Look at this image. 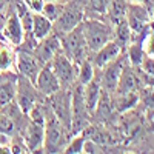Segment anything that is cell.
Segmentation results:
<instances>
[{"label":"cell","instance_id":"obj_10","mask_svg":"<svg viewBox=\"0 0 154 154\" xmlns=\"http://www.w3.org/2000/svg\"><path fill=\"white\" fill-rule=\"evenodd\" d=\"M123 68H125V57L122 54L102 68L100 85H102V88H103L105 91H108V93H114L116 91Z\"/></svg>","mask_w":154,"mask_h":154},{"label":"cell","instance_id":"obj_15","mask_svg":"<svg viewBox=\"0 0 154 154\" xmlns=\"http://www.w3.org/2000/svg\"><path fill=\"white\" fill-rule=\"evenodd\" d=\"M43 140H45V123L29 122L25 130L23 142L29 152H42L43 151Z\"/></svg>","mask_w":154,"mask_h":154},{"label":"cell","instance_id":"obj_23","mask_svg":"<svg viewBox=\"0 0 154 154\" xmlns=\"http://www.w3.org/2000/svg\"><path fill=\"white\" fill-rule=\"evenodd\" d=\"M16 100V82L3 80L0 82V108L9 105Z\"/></svg>","mask_w":154,"mask_h":154},{"label":"cell","instance_id":"obj_36","mask_svg":"<svg viewBox=\"0 0 154 154\" xmlns=\"http://www.w3.org/2000/svg\"><path fill=\"white\" fill-rule=\"evenodd\" d=\"M136 2H139V3H146L148 0H136Z\"/></svg>","mask_w":154,"mask_h":154},{"label":"cell","instance_id":"obj_24","mask_svg":"<svg viewBox=\"0 0 154 154\" xmlns=\"http://www.w3.org/2000/svg\"><path fill=\"white\" fill-rule=\"evenodd\" d=\"M93 79H94V65H93V62L85 59L83 62H80L77 65V82L82 85H86Z\"/></svg>","mask_w":154,"mask_h":154},{"label":"cell","instance_id":"obj_2","mask_svg":"<svg viewBox=\"0 0 154 154\" xmlns=\"http://www.w3.org/2000/svg\"><path fill=\"white\" fill-rule=\"evenodd\" d=\"M60 35V45H62V51L65 53L74 63L79 65L80 62H83L85 59H88V46L83 37V31H82V25L75 26L74 29L59 34Z\"/></svg>","mask_w":154,"mask_h":154},{"label":"cell","instance_id":"obj_21","mask_svg":"<svg viewBox=\"0 0 154 154\" xmlns=\"http://www.w3.org/2000/svg\"><path fill=\"white\" fill-rule=\"evenodd\" d=\"M140 100L139 93H116L114 97V106L119 112L130 111L137 105V102Z\"/></svg>","mask_w":154,"mask_h":154},{"label":"cell","instance_id":"obj_31","mask_svg":"<svg viewBox=\"0 0 154 154\" xmlns=\"http://www.w3.org/2000/svg\"><path fill=\"white\" fill-rule=\"evenodd\" d=\"M142 69H143V72L146 74V75H151V77H154V59L152 57H143V60H142Z\"/></svg>","mask_w":154,"mask_h":154},{"label":"cell","instance_id":"obj_9","mask_svg":"<svg viewBox=\"0 0 154 154\" xmlns=\"http://www.w3.org/2000/svg\"><path fill=\"white\" fill-rule=\"evenodd\" d=\"M42 66L43 63L29 51H25V49L16 51V69L22 77H26L28 80L34 83Z\"/></svg>","mask_w":154,"mask_h":154},{"label":"cell","instance_id":"obj_20","mask_svg":"<svg viewBox=\"0 0 154 154\" xmlns=\"http://www.w3.org/2000/svg\"><path fill=\"white\" fill-rule=\"evenodd\" d=\"M139 86H140V80L137 74L130 66L125 65L114 93H139Z\"/></svg>","mask_w":154,"mask_h":154},{"label":"cell","instance_id":"obj_34","mask_svg":"<svg viewBox=\"0 0 154 154\" xmlns=\"http://www.w3.org/2000/svg\"><path fill=\"white\" fill-rule=\"evenodd\" d=\"M149 19L154 20V6H152V9H151V12H149Z\"/></svg>","mask_w":154,"mask_h":154},{"label":"cell","instance_id":"obj_27","mask_svg":"<svg viewBox=\"0 0 154 154\" xmlns=\"http://www.w3.org/2000/svg\"><path fill=\"white\" fill-rule=\"evenodd\" d=\"M62 9H63V5L56 3L54 0H51L49 3H46V2H45V6H43L42 14H43V16H46V17H48L51 22H54V20H56V19L60 16Z\"/></svg>","mask_w":154,"mask_h":154},{"label":"cell","instance_id":"obj_13","mask_svg":"<svg viewBox=\"0 0 154 154\" xmlns=\"http://www.w3.org/2000/svg\"><path fill=\"white\" fill-rule=\"evenodd\" d=\"M34 85L37 88V91L42 96H46V97H49L51 94H54L56 91H59V89L62 88L57 75L54 74L53 68L49 66V63H46V65H43L40 68Z\"/></svg>","mask_w":154,"mask_h":154},{"label":"cell","instance_id":"obj_30","mask_svg":"<svg viewBox=\"0 0 154 154\" xmlns=\"http://www.w3.org/2000/svg\"><path fill=\"white\" fill-rule=\"evenodd\" d=\"M142 102L146 109H154V88L148 86L145 88V93L142 94Z\"/></svg>","mask_w":154,"mask_h":154},{"label":"cell","instance_id":"obj_6","mask_svg":"<svg viewBox=\"0 0 154 154\" xmlns=\"http://www.w3.org/2000/svg\"><path fill=\"white\" fill-rule=\"evenodd\" d=\"M49 106L59 122L71 133V88H60L49 96Z\"/></svg>","mask_w":154,"mask_h":154},{"label":"cell","instance_id":"obj_11","mask_svg":"<svg viewBox=\"0 0 154 154\" xmlns=\"http://www.w3.org/2000/svg\"><path fill=\"white\" fill-rule=\"evenodd\" d=\"M126 23L130 26L133 37L134 35H143L148 29L149 14L145 6L142 5H128L126 8Z\"/></svg>","mask_w":154,"mask_h":154},{"label":"cell","instance_id":"obj_7","mask_svg":"<svg viewBox=\"0 0 154 154\" xmlns=\"http://www.w3.org/2000/svg\"><path fill=\"white\" fill-rule=\"evenodd\" d=\"M82 22H83L82 6L77 3H69L66 6H63L60 16L53 22V28H56L59 34H63V32L74 29L75 26H79Z\"/></svg>","mask_w":154,"mask_h":154},{"label":"cell","instance_id":"obj_1","mask_svg":"<svg viewBox=\"0 0 154 154\" xmlns=\"http://www.w3.org/2000/svg\"><path fill=\"white\" fill-rule=\"evenodd\" d=\"M69 139H71V133L59 122V119L54 116L53 109L49 106V111L45 119L43 151L45 152H63Z\"/></svg>","mask_w":154,"mask_h":154},{"label":"cell","instance_id":"obj_3","mask_svg":"<svg viewBox=\"0 0 154 154\" xmlns=\"http://www.w3.org/2000/svg\"><path fill=\"white\" fill-rule=\"evenodd\" d=\"M80 25H82V31H83L88 51H91V53L97 51L99 48H102L106 42H109L112 38L111 28L100 20L88 19V20H83Z\"/></svg>","mask_w":154,"mask_h":154},{"label":"cell","instance_id":"obj_17","mask_svg":"<svg viewBox=\"0 0 154 154\" xmlns=\"http://www.w3.org/2000/svg\"><path fill=\"white\" fill-rule=\"evenodd\" d=\"M102 91H103V88L100 85V79H96V77L93 80H89L86 85H83V97H85V103L89 114H93L96 111Z\"/></svg>","mask_w":154,"mask_h":154},{"label":"cell","instance_id":"obj_29","mask_svg":"<svg viewBox=\"0 0 154 154\" xmlns=\"http://www.w3.org/2000/svg\"><path fill=\"white\" fill-rule=\"evenodd\" d=\"M143 54L146 57H152L154 59V31H149L145 37H143Z\"/></svg>","mask_w":154,"mask_h":154},{"label":"cell","instance_id":"obj_33","mask_svg":"<svg viewBox=\"0 0 154 154\" xmlns=\"http://www.w3.org/2000/svg\"><path fill=\"white\" fill-rule=\"evenodd\" d=\"M91 6L97 11H103L106 8V0H91Z\"/></svg>","mask_w":154,"mask_h":154},{"label":"cell","instance_id":"obj_28","mask_svg":"<svg viewBox=\"0 0 154 154\" xmlns=\"http://www.w3.org/2000/svg\"><path fill=\"white\" fill-rule=\"evenodd\" d=\"M16 130V122L12 120L11 116L8 114H0V133L2 134H6V136H12Z\"/></svg>","mask_w":154,"mask_h":154},{"label":"cell","instance_id":"obj_32","mask_svg":"<svg viewBox=\"0 0 154 154\" xmlns=\"http://www.w3.org/2000/svg\"><path fill=\"white\" fill-rule=\"evenodd\" d=\"M26 6L31 12H42L45 6V0H26Z\"/></svg>","mask_w":154,"mask_h":154},{"label":"cell","instance_id":"obj_37","mask_svg":"<svg viewBox=\"0 0 154 154\" xmlns=\"http://www.w3.org/2000/svg\"><path fill=\"white\" fill-rule=\"evenodd\" d=\"M54 2H59V0H54Z\"/></svg>","mask_w":154,"mask_h":154},{"label":"cell","instance_id":"obj_14","mask_svg":"<svg viewBox=\"0 0 154 154\" xmlns=\"http://www.w3.org/2000/svg\"><path fill=\"white\" fill-rule=\"evenodd\" d=\"M2 34L5 37V40L14 46L22 45L25 42V28H23V23L17 12H12L8 17V20L3 25Z\"/></svg>","mask_w":154,"mask_h":154},{"label":"cell","instance_id":"obj_18","mask_svg":"<svg viewBox=\"0 0 154 154\" xmlns=\"http://www.w3.org/2000/svg\"><path fill=\"white\" fill-rule=\"evenodd\" d=\"M14 71H17L14 45L0 40V74H9Z\"/></svg>","mask_w":154,"mask_h":154},{"label":"cell","instance_id":"obj_26","mask_svg":"<svg viewBox=\"0 0 154 154\" xmlns=\"http://www.w3.org/2000/svg\"><path fill=\"white\" fill-rule=\"evenodd\" d=\"M72 139L68 140V143L65 146V149H63V152H71V154H79V152H83V143H85V134L83 131L77 133L74 136H71Z\"/></svg>","mask_w":154,"mask_h":154},{"label":"cell","instance_id":"obj_12","mask_svg":"<svg viewBox=\"0 0 154 154\" xmlns=\"http://www.w3.org/2000/svg\"><path fill=\"white\" fill-rule=\"evenodd\" d=\"M62 49V45H60V35L57 34H48L46 37H43L42 40H38L32 49L34 56L40 60L43 65H46V63L51 62V59H53L56 56V53H59V51Z\"/></svg>","mask_w":154,"mask_h":154},{"label":"cell","instance_id":"obj_5","mask_svg":"<svg viewBox=\"0 0 154 154\" xmlns=\"http://www.w3.org/2000/svg\"><path fill=\"white\" fill-rule=\"evenodd\" d=\"M49 66L53 68L54 74L60 82L62 88H72L77 80V63H74L63 51L60 49L51 59Z\"/></svg>","mask_w":154,"mask_h":154},{"label":"cell","instance_id":"obj_19","mask_svg":"<svg viewBox=\"0 0 154 154\" xmlns=\"http://www.w3.org/2000/svg\"><path fill=\"white\" fill-rule=\"evenodd\" d=\"M53 22H51L46 16H43L42 12H32V23H31V35L35 40H42L43 37L53 32Z\"/></svg>","mask_w":154,"mask_h":154},{"label":"cell","instance_id":"obj_16","mask_svg":"<svg viewBox=\"0 0 154 154\" xmlns=\"http://www.w3.org/2000/svg\"><path fill=\"white\" fill-rule=\"evenodd\" d=\"M120 54H122V48L111 38V40L106 42L102 48H99L97 51H94L93 65H94L96 68L102 69L105 65H108L109 62H112L116 57H119Z\"/></svg>","mask_w":154,"mask_h":154},{"label":"cell","instance_id":"obj_25","mask_svg":"<svg viewBox=\"0 0 154 154\" xmlns=\"http://www.w3.org/2000/svg\"><path fill=\"white\" fill-rule=\"evenodd\" d=\"M126 2L125 0H111L109 3V16L114 23H117L126 17Z\"/></svg>","mask_w":154,"mask_h":154},{"label":"cell","instance_id":"obj_8","mask_svg":"<svg viewBox=\"0 0 154 154\" xmlns=\"http://www.w3.org/2000/svg\"><path fill=\"white\" fill-rule=\"evenodd\" d=\"M37 94L38 91L35 85L26 77H20L16 82V103L23 111V114H28L29 109L37 103Z\"/></svg>","mask_w":154,"mask_h":154},{"label":"cell","instance_id":"obj_22","mask_svg":"<svg viewBox=\"0 0 154 154\" xmlns=\"http://www.w3.org/2000/svg\"><path fill=\"white\" fill-rule=\"evenodd\" d=\"M112 35H114V42L122 48V51L130 45V42L133 40V32H131L130 26H128L126 19L116 23V29H114Z\"/></svg>","mask_w":154,"mask_h":154},{"label":"cell","instance_id":"obj_35","mask_svg":"<svg viewBox=\"0 0 154 154\" xmlns=\"http://www.w3.org/2000/svg\"><path fill=\"white\" fill-rule=\"evenodd\" d=\"M3 5H5V0H0V9L3 8Z\"/></svg>","mask_w":154,"mask_h":154},{"label":"cell","instance_id":"obj_4","mask_svg":"<svg viewBox=\"0 0 154 154\" xmlns=\"http://www.w3.org/2000/svg\"><path fill=\"white\" fill-rule=\"evenodd\" d=\"M89 111L85 103V97H83V85L77 83L71 89V136L80 133L82 130L89 125Z\"/></svg>","mask_w":154,"mask_h":154}]
</instances>
